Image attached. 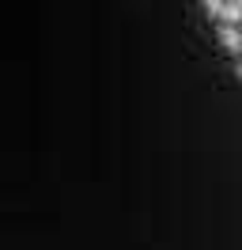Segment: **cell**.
<instances>
[{
    "mask_svg": "<svg viewBox=\"0 0 242 250\" xmlns=\"http://www.w3.org/2000/svg\"><path fill=\"white\" fill-rule=\"evenodd\" d=\"M223 42H227V46H231V49H239V46H242V38H239V34H235V31H223Z\"/></svg>",
    "mask_w": 242,
    "mask_h": 250,
    "instance_id": "6da1fadb",
    "label": "cell"
}]
</instances>
